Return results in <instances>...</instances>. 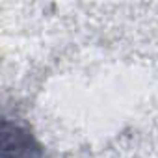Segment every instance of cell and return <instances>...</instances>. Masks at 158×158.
<instances>
[{
	"mask_svg": "<svg viewBox=\"0 0 158 158\" xmlns=\"http://www.w3.org/2000/svg\"><path fill=\"white\" fill-rule=\"evenodd\" d=\"M0 147L2 158H45V149L35 139L32 130L8 117L2 121Z\"/></svg>",
	"mask_w": 158,
	"mask_h": 158,
	"instance_id": "obj_1",
	"label": "cell"
}]
</instances>
